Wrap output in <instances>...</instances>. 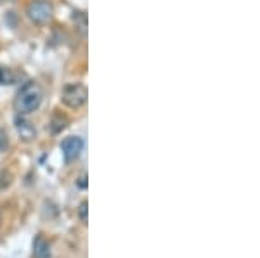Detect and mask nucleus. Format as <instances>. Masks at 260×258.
<instances>
[{
    "label": "nucleus",
    "instance_id": "nucleus-1",
    "mask_svg": "<svg viewBox=\"0 0 260 258\" xmlns=\"http://www.w3.org/2000/svg\"><path fill=\"white\" fill-rule=\"evenodd\" d=\"M44 99V90L37 82H28L19 89L14 99V109L18 115H30L37 111Z\"/></svg>",
    "mask_w": 260,
    "mask_h": 258
},
{
    "label": "nucleus",
    "instance_id": "nucleus-2",
    "mask_svg": "<svg viewBox=\"0 0 260 258\" xmlns=\"http://www.w3.org/2000/svg\"><path fill=\"white\" fill-rule=\"evenodd\" d=\"M87 97H89V92H87V87L82 83H70L62 89L61 94V101L71 109L82 107L87 102Z\"/></svg>",
    "mask_w": 260,
    "mask_h": 258
},
{
    "label": "nucleus",
    "instance_id": "nucleus-3",
    "mask_svg": "<svg viewBox=\"0 0 260 258\" xmlns=\"http://www.w3.org/2000/svg\"><path fill=\"white\" fill-rule=\"evenodd\" d=\"M28 18L35 24H45L52 18V6L47 0H35L28 6Z\"/></svg>",
    "mask_w": 260,
    "mask_h": 258
},
{
    "label": "nucleus",
    "instance_id": "nucleus-4",
    "mask_svg": "<svg viewBox=\"0 0 260 258\" xmlns=\"http://www.w3.org/2000/svg\"><path fill=\"white\" fill-rule=\"evenodd\" d=\"M83 149V140L80 137H66L64 140L61 142V151H62V156H64L66 161H73L77 160L78 156H80Z\"/></svg>",
    "mask_w": 260,
    "mask_h": 258
},
{
    "label": "nucleus",
    "instance_id": "nucleus-5",
    "mask_svg": "<svg viewBox=\"0 0 260 258\" xmlns=\"http://www.w3.org/2000/svg\"><path fill=\"white\" fill-rule=\"evenodd\" d=\"M33 253L37 258H47L50 255V246L42 236H37L35 243H33Z\"/></svg>",
    "mask_w": 260,
    "mask_h": 258
},
{
    "label": "nucleus",
    "instance_id": "nucleus-6",
    "mask_svg": "<svg viewBox=\"0 0 260 258\" xmlns=\"http://www.w3.org/2000/svg\"><path fill=\"white\" fill-rule=\"evenodd\" d=\"M16 80H18V75L12 71V69L0 66V85H12Z\"/></svg>",
    "mask_w": 260,
    "mask_h": 258
},
{
    "label": "nucleus",
    "instance_id": "nucleus-7",
    "mask_svg": "<svg viewBox=\"0 0 260 258\" xmlns=\"http://www.w3.org/2000/svg\"><path fill=\"white\" fill-rule=\"evenodd\" d=\"M87 206H89V203L82 201L80 203V208H78V217H80L82 222H85V224H87V210H89Z\"/></svg>",
    "mask_w": 260,
    "mask_h": 258
},
{
    "label": "nucleus",
    "instance_id": "nucleus-8",
    "mask_svg": "<svg viewBox=\"0 0 260 258\" xmlns=\"http://www.w3.org/2000/svg\"><path fill=\"white\" fill-rule=\"evenodd\" d=\"M9 175H7V173H0V186H2V189L4 187H7V184H11V180H9Z\"/></svg>",
    "mask_w": 260,
    "mask_h": 258
}]
</instances>
